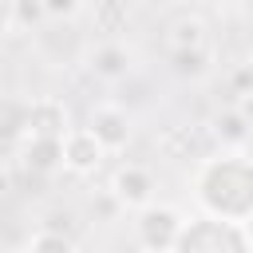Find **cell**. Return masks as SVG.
Masks as SVG:
<instances>
[{"instance_id":"6da1fadb","label":"cell","mask_w":253,"mask_h":253,"mask_svg":"<svg viewBox=\"0 0 253 253\" xmlns=\"http://www.w3.org/2000/svg\"><path fill=\"white\" fill-rule=\"evenodd\" d=\"M194 198L202 213L245 221L253 213V154L233 146L225 154L202 158L194 170Z\"/></svg>"},{"instance_id":"7a4b0ae2","label":"cell","mask_w":253,"mask_h":253,"mask_svg":"<svg viewBox=\"0 0 253 253\" xmlns=\"http://www.w3.org/2000/svg\"><path fill=\"white\" fill-rule=\"evenodd\" d=\"M245 249H253L245 221H229L213 213L186 217L178 233V253H245Z\"/></svg>"},{"instance_id":"3957f363","label":"cell","mask_w":253,"mask_h":253,"mask_svg":"<svg viewBox=\"0 0 253 253\" xmlns=\"http://www.w3.org/2000/svg\"><path fill=\"white\" fill-rule=\"evenodd\" d=\"M186 217H178V210L170 206H142L138 217H134V241L142 249H178V233H182Z\"/></svg>"},{"instance_id":"277c9868","label":"cell","mask_w":253,"mask_h":253,"mask_svg":"<svg viewBox=\"0 0 253 253\" xmlns=\"http://www.w3.org/2000/svg\"><path fill=\"white\" fill-rule=\"evenodd\" d=\"M16 166L24 170L28 182H40V178H51L55 170H63V138H24V146L16 150Z\"/></svg>"},{"instance_id":"5b68a950","label":"cell","mask_w":253,"mask_h":253,"mask_svg":"<svg viewBox=\"0 0 253 253\" xmlns=\"http://www.w3.org/2000/svg\"><path fill=\"white\" fill-rule=\"evenodd\" d=\"M103 158H107V146L91 126H71L63 134V162L71 174H95Z\"/></svg>"},{"instance_id":"8992f818","label":"cell","mask_w":253,"mask_h":253,"mask_svg":"<svg viewBox=\"0 0 253 253\" xmlns=\"http://www.w3.org/2000/svg\"><path fill=\"white\" fill-rule=\"evenodd\" d=\"M71 130V119H67V107L51 95L43 99H32L28 103V138H63Z\"/></svg>"},{"instance_id":"52a82bcc","label":"cell","mask_w":253,"mask_h":253,"mask_svg":"<svg viewBox=\"0 0 253 253\" xmlns=\"http://www.w3.org/2000/svg\"><path fill=\"white\" fill-rule=\"evenodd\" d=\"M111 194L130 206V210H142L154 202V174L146 166H119L115 170V182H111Z\"/></svg>"},{"instance_id":"ba28073f","label":"cell","mask_w":253,"mask_h":253,"mask_svg":"<svg viewBox=\"0 0 253 253\" xmlns=\"http://www.w3.org/2000/svg\"><path fill=\"white\" fill-rule=\"evenodd\" d=\"M87 126L103 138V146H107V150H119V146H126V142H130V115H126L123 107H95Z\"/></svg>"},{"instance_id":"9c48e42d","label":"cell","mask_w":253,"mask_h":253,"mask_svg":"<svg viewBox=\"0 0 253 253\" xmlns=\"http://www.w3.org/2000/svg\"><path fill=\"white\" fill-rule=\"evenodd\" d=\"M87 67H91L99 79H123V75L130 71V51H126L119 40L107 36V40L91 51V63H87Z\"/></svg>"},{"instance_id":"30bf717a","label":"cell","mask_w":253,"mask_h":253,"mask_svg":"<svg viewBox=\"0 0 253 253\" xmlns=\"http://www.w3.org/2000/svg\"><path fill=\"white\" fill-rule=\"evenodd\" d=\"M186 47H210L206 20H202V16H190V12H182V16L166 28V51H186Z\"/></svg>"},{"instance_id":"8fae6325","label":"cell","mask_w":253,"mask_h":253,"mask_svg":"<svg viewBox=\"0 0 253 253\" xmlns=\"http://www.w3.org/2000/svg\"><path fill=\"white\" fill-rule=\"evenodd\" d=\"M126 24H130V4L126 0H95L91 4V28L99 32V36H119V32H126Z\"/></svg>"},{"instance_id":"7c38bea8","label":"cell","mask_w":253,"mask_h":253,"mask_svg":"<svg viewBox=\"0 0 253 253\" xmlns=\"http://www.w3.org/2000/svg\"><path fill=\"white\" fill-rule=\"evenodd\" d=\"M79 237L71 229H55V225H40L28 237V253H75Z\"/></svg>"},{"instance_id":"4fadbf2b","label":"cell","mask_w":253,"mask_h":253,"mask_svg":"<svg viewBox=\"0 0 253 253\" xmlns=\"http://www.w3.org/2000/svg\"><path fill=\"white\" fill-rule=\"evenodd\" d=\"M249 119L241 115V111H225V115H217V123H213V134L225 142V146H241L245 138H249Z\"/></svg>"},{"instance_id":"5bb4252c","label":"cell","mask_w":253,"mask_h":253,"mask_svg":"<svg viewBox=\"0 0 253 253\" xmlns=\"http://www.w3.org/2000/svg\"><path fill=\"white\" fill-rule=\"evenodd\" d=\"M170 63L178 75H206L210 71V47H186V51H170Z\"/></svg>"},{"instance_id":"9a60e30c","label":"cell","mask_w":253,"mask_h":253,"mask_svg":"<svg viewBox=\"0 0 253 253\" xmlns=\"http://www.w3.org/2000/svg\"><path fill=\"white\" fill-rule=\"evenodd\" d=\"M83 8V0H43V12H47V20H71L75 12Z\"/></svg>"},{"instance_id":"2e32d148","label":"cell","mask_w":253,"mask_h":253,"mask_svg":"<svg viewBox=\"0 0 253 253\" xmlns=\"http://www.w3.org/2000/svg\"><path fill=\"white\" fill-rule=\"evenodd\" d=\"M245 229H249V241H253V213L245 217Z\"/></svg>"},{"instance_id":"e0dca14e","label":"cell","mask_w":253,"mask_h":253,"mask_svg":"<svg viewBox=\"0 0 253 253\" xmlns=\"http://www.w3.org/2000/svg\"><path fill=\"white\" fill-rule=\"evenodd\" d=\"M249 154H253V150H249Z\"/></svg>"}]
</instances>
